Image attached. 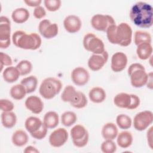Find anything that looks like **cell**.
<instances>
[{
    "label": "cell",
    "instance_id": "cell-1",
    "mask_svg": "<svg viewBox=\"0 0 153 153\" xmlns=\"http://www.w3.org/2000/svg\"><path fill=\"white\" fill-rule=\"evenodd\" d=\"M129 16L131 21L141 28H149L152 25V6L144 2H137L131 8Z\"/></svg>",
    "mask_w": 153,
    "mask_h": 153
},
{
    "label": "cell",
    "instance_id": "cell-2",
    "mask_svg": "<svg viewBox=\"0 0 153 153\" xmlns=\"http://www.w3.org/2000/svg\"><path fill=\"white\" fill-rule=\"evenodd\" d=\"M108 39L112 44H117L123 47L128 46L132 39V29L127 23H121L111 26L106 30Z\"/></svg>",
    "mask_w": 153,
    "mask_h": 153
},
{
    "label": "cell",
    "instance_id": "cell-3",
    "mask_svg": "<svg viewBox=\"0 0 153 153\" xmlns=\"http://www.w3.org/2000/svg\"><path fill=\"white\" fill-rule=\"evenodd\" d=\"M12 41L16 47L25 49L35 50L41 45V38L36 33L30 34L22 30H17L12 35Z\"/></svg>",
    "mask_w": 153,
    "mask_h": 153
},
{
    "label": "cell",
    "instance_id": "cell-4",
    "mask_svg": "<svg viewBox=\"0 0 153 153\" xmlns=\"http://www.w3.org/2000/svg\"><path fill=\"white\" fill-rule=\"evenodd\" d=\"M62 88V83L60 79L54 77H48L42 81L39 92L44 99H51L59 93Z\"/></svg>",
    "mask_w": 153,
    "mask_h": 153
},
{
    "label": "cell",
    "instance_id": "cell-5",
    "mask_svg": "<svg viewBox=\"0 0 153 153\" xmlns=\"http://www.w3.org/2000/svg\"><path fill=\"white\" fill-rule=\"evenodd\" d=\"M131 84L136 88H140L146 84L148 74L144 66L139 63L131 64L127 70Z\"/></svg>",
    "mask_w": 153,
    "mask_h": 153
},
{
    "label": "cell",
    "instance_id": "cell-6",
    "mask_svg": "<svg viewBox=\"0 0 153 153\" xmlns=\"http://www.w3.org/2000/svg\"><path fill=\"white\" fill-rule=\"evenodd\" d=\"M25 127L30 135L37 140L44 139L47 133L48 128L39 118L28 117L25 123Z\"/></svg>",
    "mask_w": 153,
    "mask_h": 153
},
{
    "label": "cell",
    "instance_id": "cell-7",
    "mask_svg": "<svg viewBox=\"0 0 153 153\" xmlns=\"http://www.w3.org/2000/svg\"><path fill=\"white\" fill-rule=\"evenodd\" d=\"M140 102V99L137 95L126 93H118L114 98V103L116 106L129 110L136 109Z\"/></svg>",
    "mask_w": 153,
    "mask_h": 153
},
{
    "label": "cell",
    "instance_id": "cell-8",
    "mask_svg": "<svg viewBox=\"0 0 153 153\" xmlns=\"http://www.w3.org/2000/svg\"><path fill=\"white\" fill-rule=\"evenodd\" d=\"M83 46L93 54H101L105 51L102 40L92 33H88L84 36Z\"/></svg>",
    "mask_w": 153,
    "mask_h": 153
},
{
    "label": "cell",
    "instance_id": "cell-9",
    "mask_svg": "<svg viewBox=\"0 0 153 153\" xmlns=\"http://www.w3.org/2000/svg\"><path fill=\"white\" fill-rule=\"evenodd\" d=\"M71 136L73 144L78 148L85 146L89 139V134L87 130L81 124L74 126L70 131Z\"/></svg>",
    "mask_w": 153,
    "mask_h": 153
},
{
    "label": "cell",
    "instance_id": "cell-10",
    "mask_svg": "<svg viewBox=\"0 0 153 153\" xmlns=\"http://www.w3.org/2000/svg\"><path fill=\"white\" fill-rule=\"evenodd\" d=\"M115 24V22L114 18L109 15L97 14L94 15L91 19L92 27L99 31L106 32L111 26Z\"/></svg>",
    "mask_w": 153,
    "mask_h": 153
},
{
    "label": "cell",
    "instance_id": "cell-11",
    "mask_svg": "<svg viewBox=\"0 0 153 153\" xmlns=\"http://www.w3.org/2000/svg\"><path fill=\"white\" fill-rule=\"evenodd\" d=\"M11 23L8 17H0V48L4 49L10 45Z\"/></svg>",
    "mask_w": 153,
    "mask_h": 153
},
{
    "label": "cell",
    "instance_id": "cell-12",
    "mask_svg": "<svg viewBox=\"0 0 153 153\" xmlns=\"http://www.w3.org/2000/svg\"><path fill=\"white\" fill-rule=\"evenodd\" d=\"M153 121V114L150 111H144L137 113L134 117L133 126L137 131L146 129Z\"/></svg>",
    "mask_w": 153,
    "mask_h": 153
},
{
    "label": "cell",
    "instance_id": "cell-13",
    "mask_svg": "<svg viewBox=\"0 0 153 153\" xmlns=\"http://www.w3.org/2000/svg\"><path fill=\"white\" fill-rule=\"evenodd\" d=\"M38 30L43 37L51 39L57 35L59 27L56 23H52L49 20L44 19L39 22Z\"/></svg>",
    "mask_w": 153,
    "mask_h": 153
},
{
    "label": "cell",
    "instance_id": "cell-14",
    "mask_svg": "<svg viewBox=\"0 0 153 153\" xmlns=\"http://www.w3.org/2000/svg\"><path fill=\"white\" fill-rule=\"evenodd\" d=\"M68 133L64 128H59L54 130L49 136V143L51 146L59 148L68 140Z\"/></svg>",
    "mask_w": 153,
    "mask_h": 153
},
{
    "label": "cell",
    "instance_id": "cell-15",
    "mask_svg": "<svg viewBox=\"0 0 153 153\" xmlns=\"http://www.w3.org/2000/svg\"><path fill=\"white\" fill-rule=\"evenodd\" d=\"M108 53L105 51L101 54H93L88 60V68L93 71L101 69L108 60Z\"/></svg>",
    "mask_w": 153,
    "mask_h": 153
},
{
    "label": "cell",
    "instance_id": "cell-16",
    "mask_svg": "<svg viewBox=\"0 0 153 153\" xmlns=\"http://www.w3.org/2000/svg\"><path fill=\"white\" fill-rule=\"evenodd\" d=\"M71 79L76 85L83 86L89 81L90 74L85 68L76 67L71 72Z\"/></svg>",
    "mask_w": 153,
    "mask_h": 153
},
{
    "label": "cell",
    "instance_id": "cell-17",
    "mask_svg": "<svg viewBox=\"0 0 153 153\" xmlns=\"http://www.w3.org/2000/svg\"><path fill=\"white\" fill-rule=\"evenodd\" d=\"M127 62V57L125 53L120 51L116 52L111 58V69L115 72H121L126 67Z\"/></svg>",
    "mask_w": 153,
    "mask_h": 153
},
{
    "label": "cell",
    "instance_id": "cell-18",
    "mask_svg": "<svg viewBox=\"0 0 153 153\" xmlns=\"http://www.w3.org/2000/svg\"><path fill=\"white\" fill-rule=\"evenodd\" d=\"M63 25L67 32L71 33H74L80 30L82 26V22L78 16L75 15H69L64 19Z\"/></svg>",
    "mask_w": 153,
    "mask_h": 153
},
{
    "label": "cell",
    "instance_id": "cell-19",
    "mask_svg": "<svg viewBox=\"0 0 153 153\" xmlns=\"http://www.w3.org/2000/svg\"><path fill=\"white\" fill-rule=\"evenodd\" d=\"M26 108L35 114H40L44 109V103L42 100L36 96H29L25 100Z\"/></svg>",
    "mask_w": 153,
    "mask_h": 153
},
{
    "label": "cell",
    "instance_id": "cell-20",
    "mask_svg": "<svg viewBox=\"0 0 153 153\" xmlns=\"http://www.w3.org/2000/svg\"><path fill=\"white\" fill-rule=\"evenodd\" d=\"M118 130L117 126L113 123H106L102 128V135L105 140H114L118 135Z\"/></svg>",
    "mask_w": 153,
    "mask_h": 153
},
{
    "label": "cell",
    "instance_id": "cell-21",
    "mask_svg": "<svg viewBox=\"0 0 153 153\" xmlns=\"http://www.w3.org/2000/svg\"><path fill=\"white\" fill-rule=\"evenodd\" d=\"M69 103L75 108L81 109L87 106L88 100L85 95L82 92L76 91Z\"/></svg>",
    "mask_w": 153,
    "mask_h": 153
},
{
    "label": "cell",
    "instance_id": "cell-22",
    "mask_svg": "<svg viewBox=\"0 0 153 153\" xmlns=\"http://www.w3.org/2000/svg\"><path fill=\"white\" fill-rule=\"evenodd\" d=\"M106 96L105 91L100 87H94L92 88L88 93L90 100L92 102L96 103L103 102L105 100Z\"/></svg>",
    "mask_w": 153,
    "mask_h": 153
},
{
    "label": "cell",
    "instance_id": "cell-23",
    "mask_svg": "<svg viewBox=\"0 0 153 153\" xmlns=\"http://www.w3.org/2000/svg\"><path fill=\"white\" fill-rule=\"evenodd\" d=\"M29 17V11L25 8H18L15 9L12 14L11 18L13 20L19 24L23 23L26 22Z\"/></svg>",
    "mask_w": 153,
    "mask_h": 153
},
{
    "label": "cell",
    "instance_id": "cell-24",
    "mask_svg": "<svg viewBox=\"0 0 153 153\" xmlns=\"http://www.w3.org/2000/svg\"><path fill=\"white\" fill-rule=\"evenodd\" d=\"M11 140L15 146L20 147L25 145L27 143L29 137L24 130L19 129L14 132L12 135Z\"/></svg>",
    "mask_w": 153,
    "mask_h": 153
},
{
    "label": "cell",
    "instance_id": "cell-25",
    "mask_svg": "<svg viewBox=\"0 0 153 153\" xmlns=\"http://www.w3.org/2000/svg\"><path fill=\"white\" fill-rule=\"evenodd\" d=\"M117 142L121 148H127L131 146L133 142V136L129 131H124L117 135Z\"/></svg>",
    "mask_w": 153,
    "mask_h": 153
},
{
    "label": "cell",
    "instance_id": "cell-26",
    "mask_svg": "<svg viewBox=\"0 0 153 153\" xmlns=\"http://www.w3.org/2000/svg\"><path fill=\"white\" fill-rule=\"evenodd\" d=\"M20 75L17 68L14 66H8L5 68L2 73L3 78L7 82L13 83L16 81Z\"/></svg>",
    "mask_w": 153,
    "mask_h": 153
},
{
    "label": "cell",
    "instance_id": "cell-27",
    "mask_svg": "<svg viewBox=\"0 0 153 153\" xmlns=\"http://www.w3.org/2000/svg\"><path fill=\"white\" fill-rule=\"evenodd\" d=\"M136 53L138 57L141 60L149 59L152 53V46L150 43H143L137 45Z\"/></svg>",
    "mask_w": 153,
    "mask_h": 153
},
{
    "label": "cell",
    "instance_id": "cell-28",
    "mask_svg": "<svg viewBox=\"0 0 153 153\" xmlns=\"http://www.w3.org/2000/svg\"><path fill=\"white\" fill-rule=\"evenodd\" d=\"M2 126L8 128L13 127L17 122V117L12 111L2 112L1 115Z\"/></svg>",
    "mask_w": 153,
    "mask_h": 153
},
{
    "label": "cell",
    "instance_id": "cell-29",
    "mask_svg": "<svg viewBox=\"0 0 153 153\" xmlns=\"http://www.w3.org/2000/svg\"><path fill=\"white\" fill-rule=\"evenodd\" d=\"M59 115L54 111H48L44 116L43 123L48 128H54L59 124Z\"/></svg>",
    "mask_w": 153,
    "mask_h": 153
},
{
    "label": "cell",
    "instance_id": "cell-30",
    "mask_svg": "<svg viewBox=\"0 0 153 153\" xmlns=\"http://www.w3.org/2000/svg\"><path fill=\"white\" fill-rule=\"evenodd\" d=\"M20 84L25 87L27 93H31L33 92L37 87L38 79L35 76L30 75L22 79Z\"/></svg>",
    "mask_w": 153,
    "mask_h": 153
},
{
    "label": "cell",
    "instance_id": "cell-31",
    "mask_svg": "<svg viewBox=\"0 0 153 153\" xmlns=\"http://www.w3.org/2000/svg\"><path fill=\"white\" fill-rule=\"evenodd\" d=\"M10 93L13 99L19 100L23 99L25 97L27 92L25 87L22 84H19L11 87Z\"/></svg>",
    "mask_w": 153,
    "mask_h": 153
},
{
    "label": "cell",
    "instance_id": "cell-32",
    "mask_svg": "<svg viewBox=\"0 0 153 153\" xmlns=\"http://www.w3.org/2000/svg\"><path fill=\"white\" fill-rule=\"evenodd\" d=\"M151 36L148 32L142 30H137L134 32V42L137 46L143 43L151 44Z\"/></svg>",
    "mask_w": 153,
    "mask_h": 153
},
{
    "label": "cell",
    "instance_id": "cell-33",
    "mask_svg": "<svg viewBox=\"0 0 153 153\" xmlns=\"http://www.w3.org/2000/svg\"><path fill=\"white\" fill-rule=\"evenodd\" d=\"M77 120V116L75 112L66 111L61 115V123L66 127H70L74 124Z\"/></svg>",
    "mask_w": 153,
    "mask_h": 153
},
{
    "label": "cell",
    "instance_id": "cell-34",
    "mask_svg": "<svg viewBox=\"0 0 153 153\" xmlns=\"http://www.w3.org/2000/svg\"><path fill=\"white\" fill-rule=\"evenodd\" d=\"M116 123L120 128L126 130L131 127L132 121L129 116L126 114H121L117 117Z\"/></svg>",
    "mask_w": 153,
    "mask_h": 153
},
{
    "label": "cell",
    "instance_id": "cell-35",
    "mask_svg": "<svg viewBox=\"0 0 153 153\" xmlns=\"http://www.w3.org/2000/svg\"><path fill=\"white\" fill-rule=\"evenodd\" d=\"M20 72V75H26L29 74L32 69V65L31 62L27 60H21L16 66Z\"/></svg>",
    "mask_w": 153,
    "mask_h": 153
},
{
    "label": "cell",
    "instance_id": "cell-36",
    "mask_svg": "<svg viewBox=\"0 0 153 153\" xmlns=\"http://www.w3.org/2000/svg\"><path fill=\"white\" fill-rule=\"evenodd\" d=\"M100 148L104 153H114L117 150V146L112 140H105L101 144Z\"/></svg>",
    "mask_w": 153,
    "mask_h": 153
},
{
    "label": "cell",
    "instance_id": "cell-37",
    "mask_svg": "<svg viewBox=\"0 0 153 153\" xmlns=\"http://www.w3.org/2000/svg\"><path fill=\"white\" fill-rule=\"evenodd\" d=\"M76 90L75 87L71 85H68L64 88L62 94L61 99L65 102H69L72 96Z\"/></svg>",
    "mask_w": 153,
    "mask_h": 153
},
{
    "label": "cell",
    "instance_id": "cell-38",
    "mask_svg": "<svg viewBox=\"0 0 153 153\" xmlns=\"http://www.w3.org/2000/svg\"><path fill=\"white\" fill-rule=\"evenodd\" d=\"M45 7L49 11H56L61 7L60 0H45L44 1Z\"/></svg>",
    "mask_w": 153,
    "mask_h": 153
},
{
    "label": "cell",
    "instance_id": "cell-39",
    "mask_svg": "<svg viewBox=\"0 0 153 153\" xmlns=\"http://www.w3.org/2000/svg\"><path fill=\"white\" fill-rule=\"evenodd\" d=\"M14 104L12 102L8 99L0 100V108L4 112L12 111L14 109Z\"/></svg>",
    "mask_w": 153,
    "mask_h": 153
},
{
    "label": "cell",
    "instance_id": "cell-40",
    "mask_svg": "<svg viewBox=\"0 0 153 153\" xmlns=\"http://www.w3.org/2000/svg\"><path fill=\"white\" fill-rule=\"evenodd\" d=\"M0 60L1 71H2L4 66H10L13 63V61L10 56L3 52L0 53Z\"/></svg>",
    "mask_w": 153,
    "mask_h": 153
},
{
    "label": "cell",
    "instance_id": "cell-41",
    "mask_svg": "<svg viewBox=\"0 0 153 153\" xmlns=\"http://www.w3.org/2000/svg\"><path fill=\"white\" fill-rule=\"evenodd\" d=\"M33 16L36 19H41L44 17L46 15V11L45 9L41 7V6H38L35 8L33 12Z\"/></svg>",
    "mask_w": 153,
    "mask_h": 153
},
{
    "label": "cell",
    "instance_id": "cell-42",
    "mask_svg": "<svg viewBox=\"0 0 153 153\" xmlns=\"http://www.w3.org/2000/svg\"><path fill=\"white\" fill-rule=\"evenodd\" d=\"M24 2L29 7H36L39 6V5L41 4L42 1L41 0H25L24 1Z\"/></svg>",
    "mask_w": 153,
    "mask_h": 153
},
{
    "label": "cell",
    "instance_id": "cell-43",
    "mask_svg": "<svg viewBox=\"0 0 153 153\" xmlns=\"http://www.w3.org/2000/svg\"><path fill=\"white\" fill-rule=\"evenodd\" d=\"M152 128L153 127H151L147 131V139H148V143L149 144V147L152 149Z\"/></svg>",
    "mask_w": 153,
    "mask_h": 153
},
{
    "label": "cell",
    "instance_id": "cell-44",
    "mask_svg": "<svg viewBox=\"0 0 153 153\" xmlns=\"http://www.w3.org/2000/svg\"><path fill=\"white\" fill-rule=\"evenodd\" d=\"M39 152L35 147L32 146H28L24 150V152L25 153H38Z\"/></svg>",
    "mask_w": 153,
    "mask_h": 153
}]
</instances>
